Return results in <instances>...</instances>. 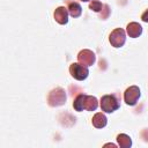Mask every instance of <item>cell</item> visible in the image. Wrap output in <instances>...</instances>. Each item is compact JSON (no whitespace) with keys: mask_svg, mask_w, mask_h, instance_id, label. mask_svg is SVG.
Segmentation results:
<instances>
[{"mask_svg":"<svg viewBox=\"0 0 148 148\" xmlns=\"http://www.w3.org/2000/svg\"><path fill=\"white\" fill-rule=\"evenodd\" d=\"M126 30H127L128 36L132 37V38H136V37H139V36L142 34V27H141L139 23H136V22H131V23H128Z\"/></svg>","mask_w":148,"mask_h":148,"instance_id":"8","label":"cell"},{"mask_svg":"<svg viewBox=\"0 0 148 148\" xmlns=\"http://www.w3.org/2000/svg\"><path fill=\"white\" fill-rule=\"evenodd\" d=\"M110 43L113 47H120L125 44L126 40V34L121 28L114 29L111 34H110Z\"/></svg>","mask_w":148,"mask_h":148,"instance_id":"4","label":"cell"},{"mask_svg":"<svg viewBox=\"0 0 148 148\" xmlns=\"http://www.w3.org/2000/svg\"><path fill=\"white\" fill-rule=\"evenodd\" d=\"M68 9L66 7H58L54 10V20L59 24H66L68 22Z\"/></svg>","mask_w":148,"mask_h":148,"instance_id":"7","label":"cell"},{"mask_svg":"<svg viewBox=\"0 0 148 148\" xmlns=\"http://www.w3.org/2000/svg\"><path fill=\"white\" fill-rule=\"evenodd\" d=\"M92 125L96 127V128H103L105 125H106V123H108V119H106V117L102 113V112H98V113H96L94 117H92Z\"/></svg>","mask_w":148,"mask_h":148,"instance_id":"9","label":"cell"},{"mask_svg":"<svg viewBox=\"0 0 148 148\" xmlns=\"http://www.w3.org/2000/svg\"><path fill=\"white\" fill-rule=\"evenodd\" d=\"M103 7H104V5H102V2L98 1V0H92V1L90 2V5H89V8H90L91 10L96 12V13L101 12Z\"/></svg>","mask_w":148,"mask_h":148,"instance_id":"14","label":"cell"},{"mask_svg":"<svg viewBox=\"0 0 148 148\" xmlns=\"http://www.w3.org/2000/svg\"><path fill=\"white\" fill-rule=\"evenodd\" d=\"M119 106H120L119 101L114 95H104L101 98V109L104 112L111 113L117 109H119Z\"/></svg>","mask_w":148,"mask_h":148,"instance_id":"1","label":"cell"},{"mask_svg":"<svg viewBox=\"0 0 148 148\" xmlns=\"http://www.w3.org/2000/svg\"><path fill=\"white\" fill-rule=\"evenodd\" d=\"M81 1H89V0H81Z\"/></svg>","mask_w":148,"mask_h":148,"instance_id":"16","label":"cell"},{"mask_svg":"<svg viewBox=\"0 0 148 148\" xmlns=\"http://www.w3.org/2000/svg\"><path fill=\"white\" fill-rule=\"evenodd\" d=\"M47 102L50 106H60L65 104L66 102V94L62 88H56L52 91H50Z\"/></svg>","mask_w":148,"mask_h":148,"instance_id":"2","label":"cell"},{"mask_svg":"<svg viewBox=\"0 0 148 148\" xmlns=\"http://www.w3.org/2000/svg\"><path fill=\"white\" fill-rule=\"evenodd\" d=\"M140 97V89L136 86H131L124 92V101L127 105H135Z\"/></svg>","mask_w":148,"mask_h":148,"instance_id":"5","label":"cell"},{"mask_svg":"<svg viewBox=\"0 0 148 148\" xmlns=\"http://www.w3.org/2000/svg\"><path fill=\"white\" fill-rule=\"evenodd\" d=\"M69 73L75 80L82 81V80L87 79V76L89 74V71H88L87 66H84L80 62H74L69 66Z\"/></svg>","mask_w":148,"mask_h":148,"instance_id":"3","label":"cell"},{"mask_svg":"<svg viewBox=\"0 0 148 148\" xmlns=\"http://www.w3.org/2000/svg\"><path fill=\"white\" fill-rule=\"evenodd\" d=\"M117 141H118L119 147H121V148H128L132 145L131 138L128 135H126V134H119L117 136Z\"/></svg>","mask_w":148,"mask_h":148,"instance_id":"12","label":"cell"},{"mask_svg":"<svg viewBox=\"0 0 148 148\" xmlns=\"http://www.w3.org/2000/svg\"><path fill=\"white\" fill-rule=\"evenodd\" d=\"M84 99H86V95H83V94L76 96V98L73 102V108L76 111H82L84 109Z\"/></svg>","mask_w":148,"mask_h":148,"instance_id":"13","label":"cell"},{"mask_svg":"<svg viewBox=\"0 0 148 148\" xmlns=\"http://www.w3.org/2000/svg\"><path fill=\"white\" fill-rule=\"evenodd\" d=\"M67 9H68V13L72 17H79L82 13V8L77 2H69Z\"/></svg>","mask_w":148,"mask_h":148,"instance_id":"11","label":"cell"},{"mask_svg":"<svg viewBox=\"0 0 148 148\" xmlns=\"http://www.w3.org/2000/svg\"><path fill=\"white\" fill-rule=\"evenodd\" d=\"M77 60H79L80 64H82V65H84V66L88 67V66L94 65V62L96 60V56L90 50H82L77 54Z\"/></svg>","mask_w":148,"mask_h":148,"instance_id":"6","label":"cell"},{"mask_svg":"<svg viewBox=\"0 0 148 148\" xmlns=\"http://www.w3.org/2000/svg\"><path fill=\"white\" fill-rule=\"evenodd\" d=\"M141 20L143 21V22H147L148 23V9L142 14V16H141Z\"/></svg>","mask_w":148,"mask_h":148,"instance_id":"15","label":"cell"},{"mask_svg":"<svg viewBox=\"0 0 148 148\" xmlns=\"http://www.w3.org/2000/svg\"><path fill=\"white\" fill-rule=\"evenodd\" d=\"M98 106V101L96 97L94 96H88L86 95V99H84V109L88 111H94L96 110Z\"/></svg>","mask_w":148,"mask_h":148,"instance_id":"10","label":"cell"}]
</instances>
